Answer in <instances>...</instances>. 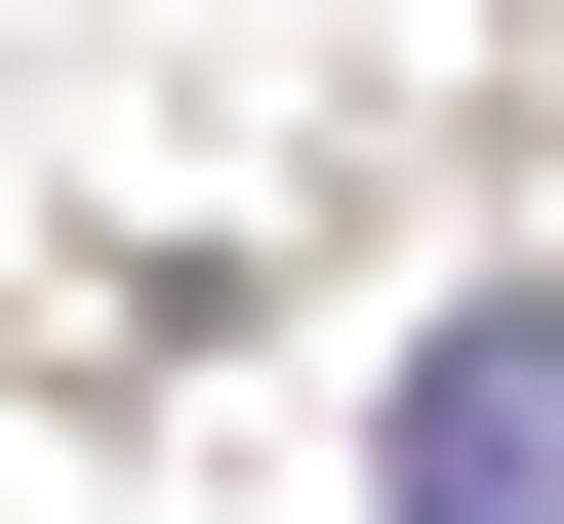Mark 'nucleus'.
<instances>
[{"label":"nucleus","instance_id":"f257e3e1","mask_svg":"<svg viewBox=\"0 0 564 524\" xmlns=\"http://www.w3.org/2000/svg\"><path fill=\"white\" fill-rule=\"evenodd\" d=\"M403 524H564V282H444V363H403Z\"/></svg>","mask_w":564,"mask_h":524}]
</instances>
